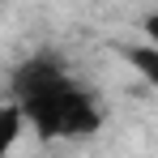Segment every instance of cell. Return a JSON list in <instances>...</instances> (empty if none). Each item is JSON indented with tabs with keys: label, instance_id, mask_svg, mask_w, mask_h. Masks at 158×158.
<instances>
[{
	"label": "cell",
	"instance_id": "cell-1",
	"mask_svg": "<svg viewBox=\"0 0 158 158\" xmlns=\"http://www.w3.org/2000/svg\"><path fill=\"white\" fill-rule=\"evenodd\" d=\"M9 90H13V103L22 107L26 124L39 132V141H56V137L77 141V137L98 132V124H103L98 103L69 77L64 60L52 52L22 60L9 77Z\"/></svg>",
	"mask_w": 158,
	"mask_h": 158
},
{
	"label": "cell",
	"instance_id": "cell-2",
	"mask_svg": "<svg viewBox=\"0 0 158 158\" xmlns=\"http://www.w3.org/2000/svg\"><path fill=\"white\" fill-rule=\"evenodd\" d=\"M22 132H26V115H22V107L13 103V98H4V103H0V158L13 154V145L22 141Z\"/></svg>",
	"mask_w": 158,
	"mask_h": 158
},
{
	"label": "cell",
	"instance_id": "cell-3",
	"mask_svg": "<svg viewBox=\"0 0 158 158\" xmlns=\"http://www.w3.org/2000/svg\"><path fill=\"white\" fill-rule=\"evenodd\" d=\"M124 60H128L132 69L158 90V47H150V43H132V47H124Z\"/></svg>",
	"mask_w": 158,
	"mask_h": 158
},
{
	"label": "cell",
	"instance_id": "cell-4",
	"mask_svg": "<svg viewBox=\"0 0 158 158\" xmlns=\"http://www.w3.org/2000/svg\"><path fill=\"white\" fill-rule=\"evenodd\" d=\"M141 34H145V43H150V47H158V9L141 17Z\"/></svg>",
	"mask_w": 158,
	"mask_h": 158
}]
</instances>
